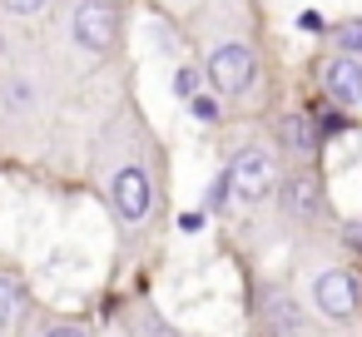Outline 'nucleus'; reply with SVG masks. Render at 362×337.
Here are the masks:
<instances>
[{
    "label": "nucleus",
    "instance_id": "11",
    "mask_svg": "<svg viewBox=\"0 0 362 337\" xmlns=\"http://www.w3.org/2000/svg\"><path fill=\"white\" fill-rule=\"evenodd\" d=\"M327 45H332L337 55H362V16L337 20V25H332V35H327Z\"/></svg>",
    "mask_w": 362,
    "mask_h": 337
},
{
    "label": "nucleus",
    "instance_id": "7",
    "mask_svg": "<svg viewBox=\"0 0 362 337\" xmlns=\"http://www.w3.org/2000/svg\"><path fill=\"white\" fill-rule=\"evenodd\" d=\"M273 203H278V218H283L288 228H322L327 213H332L327 189H322V179H317L313 164H288L283 179H278Z\"/></svg>",
    "mask_w": 362,
    "mask_h": 337
},
{
    "label": "nucleus",
    "instance_id": "3",
    "mask_svg": "<svg viewBox=\"0 0 362 337\" xmlns=\"http://www.w3.org/2000/svg\"><path fill=\"white\" fill-rule=\"evenodd\" d=\"M55 119V60L30 50L0 55V144L30 149Z\"/></svg>",
    "mask_w": 362,
    "mask_h": 337
},
{
    "label": "nucleus",
    "instance_id": "1",
    "mask_svg": "<svg viewBox=\"0 0 362 337\" xmlns=\"http://www.w3.org/2000/svg\"><path fill=\"white\" fill-rule=\"evenodd\" d=\"M90 179L119 228V238H144L164 203V144L144 110L124 95L90 139Z\"/></svg>",
    "mask_w": 362,
    "mask_h": 337
},
{
    "label": "nucleus",
    "instance_id": "2",
    "mask_svg": "<svg viewBox=\"0 0 362 337\" xmlns=\"http://www.w3.org/2000/svg\"><path fill=\"white\" fill-rule=\"evenodd\" d=\"M184 35L209 90L223 105L253 110L268 95V55L253 0H184Z\"/></svg>",
    "mask_w": 362,
    "mask_h": 337
},
{
    "label": "nucleus",
    "instance_id": "8",
    "mask_svg": "<svg viewBox=\"0 0 362 337\" xmlns=\"http://www.w3.org/2000/svg\"><path fill=\"white\" fill-rule=\"evenodd\" d=\"M273 149H278L288 164H313V159H317V129H313V119L298 114V110L278 114V139H273Z\"/></svg>",
    "mask_w": 362,
    "mask_h": 337
},
{
    "label": "nucleus",
    "instance_id": "10",
    "mask_svg": "<svg viewBox=\"0 0 362 337\" xmlns=\"http://www.w3.org/2000/svg\"><path fill=\"white\" fill-rule=\"evenodd\" d=\"M50 11H55V0H0V20H6V30L11 25H35Z\"/></svg>",
    "mask_w": 362,
    "mask_h": 337
},
{
    "label": "nucleus",
    "instance_id": "9",
    "mask_svg": "<svg viewBox=\"0 0 362 337\" xmlns=\"http://www.w3.org/2000/svg\"><path fill=\"white\" fill-rule=\"evenodd\" d=\"M30 288H25V278H16V273H0V337H16L25 322H30Z\"/></svg>",
    "mask_w": 362,
    "mask_h": 337
},
{
    "label": "nucleus",
    "instance_id": "4",
    "mask_svg": "<svg viewBox=\"0 0 362 337\" xmlns=\"http://www.w3.org/2000/svg\"><path fill=\"white\" fill-rule=\"evenodd\" d=\"M55 30H60V50L80 65H105L119 55L124 45V11L119 0H55Z\"/></svg>",
    "mask_w": 362,
    "mask_h": 337
},
{
    "label": "nucleus",
    "instance_id": "5",
    "mask_svg": "<svg viewBox=\"0 0 362 337\" xmlns=\"http://www.w3.org/2000/svg\"><path fill=\"white\" fill-rule=\"evenodd\" d=\"M283 154L273 149V139H238L228 144V159H223V189H228V203L233 208H268L273 194H278V179H283Z\"/></svg>",
    "mask_w": 362,
    "mask_h": 337
},
{
    "label": "nucleus",
    "instance_id": "6",
    "mask_svg": "<svg viewBox=\"0 0 362 337\" xmlns=\"http://www.w3.org/2000/svg\"><path fill=\"white\" fill-rule=\"evenodd\" d=\"M303 307L327 327H352L362 312V278L347 263H317L303 278Z\"/></svg>",
    "mask_w": 362,
    "mask_h": 337
},
{
    "label": "nucleus",
    "instance_id": "13",
    "mask_svg": "<svg viewBox=\"0 0 362 337\" xmlns=\"http://www.w3.org/2000/svg\"><path fill=\"white\" fill-rule=\"evenodd\" d=\"M189 110H194V119H209V124H218V114H223V110H218V95H214L209 85H204L199 95H189Z\"/></svg>",
    "mask_w": 362,
    "mask_h": 337
},
{
    "label": "nucleus",
    "instance_id": "14",
    "mask_svg": "<svg viewBox=\"0 0 362 337\" xmlns=\"http://www.w3.org/2000/svg\"><path fill=\"white\" fill-rule=\"evenodd\" d=\"M352 114H362V55H357V70H352Z\"/></svg>",
    "mask_w": 362,
    "mask_h": 337
},
{
    "label": "nucleus",
    "instance_id": "12",
    "mask_svg": "<svg viewBox=\"0 0 362 337\" xmlns=\"http://www.w3.org/2000/svg\"><path fill=\"white\" fill-rule=\"evenodd\" d=\"M35 337H95V332L80 317H40L35 322Z\"/></svg>",
    "mask_w": 362,
    "mask_h": 337
}]
</instances>
